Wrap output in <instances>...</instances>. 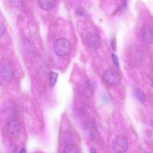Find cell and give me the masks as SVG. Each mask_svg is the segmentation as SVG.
Here are the masks:
<instances>
[{"label":"cell","mask_w":153,"mask_h":153,"mask_svg":"<svg viewBox=\"0 0 153 153\" xmlns=\"http://www.w3.org/2000/svg\"><path fill=\"white\" fill-rule=\"evenodd\" d=\"M55 53L58 56H64L68 54L71 50V45L66 39L61 38L57 40L53 45Z\"/></svg>","instance_id":"6da1fadb"},{"label":"cell","mask_w":153,"mask_h":153,"mask_svg":"<svg viewBox=\"0 0 153 153\" xmlns=\"http://www.w3.org/2000/svg\"><path fill=\"white\" fill-rule=\"evenodd\" d=\"M5 126L8 133L11 135H15L20 131L21 125L18 118L15 116H12L7 119Z\"/></svg>","instance_id":"7a4b0ae2"},{"label":"cell","mask_w":153,"mask_h":153,"mask_svg":"<svg viewBox=\"0 0 153 153\" xmlns=\"http://www.w3.org/2000/svg\"><path fill=\"white\" fill-rule=\"evenodd\" d=\"M104 81L110 85H114L119 81L120 77L118 73L114 70L109 69L105 71L102 75Z\"/></svg>","instance_id":"3957f363"},{"label":"cell","mask_w":153,"mask_h":153,"mask_svg":"<svg viewBox=\"0 0 153 153\" xmlns=\"http://www.w3.org/2000/svg\"><path fill=\"white\" fill-rule=\"evenodd\" d=\"M85 42L88 48L92 50H96L100 45V38L97 33H89L86 35Z\"/></svg>","instance_id":"277c9868"},{"label":"cell","mask_w":153,"mask_h":153,"mask_svg":"<svg viewBox=\"0 0 153 153\" xmlns=\"http://www.w3.org/2000/svg\"><path fill=\"white\" fill-rule=\"evenodd\" d=\"M112 149L116 153H125L127 150L128 145L126 140L123 137L116 138L112 143Z\"/></svg>","instance_id":"5b68a950"},{"label":"cell","mask_w":153,"mask_h":153,"mask_svg":"<svg viewBox=\"0 0 153 153\" xmlns=\"http://www.w3.org/2000/svg\"><path fill=\"white\" fill-rule=\"evenodd\" d=\"M0 76L4 81L8 82L12 78L13 72L10 66L7 64H3L0 66Z\"/></svg>","instance_id":"8992f818"},{"label":"cell","mask_w":153,"mask_h":153,"mask_svg":"<svg viewBox=\"0 0 153 153\" xmlns=\"http://www.w3.org/2000/svg\"><path fill=\"white\" fill-rule=\"evenodd\" d=\"M55 0H39L38 4L40 7L42 9L49 11L52 9L55 5Z\"/></svg>","instance_id":"52a82bcc"},{"label":"cell","mask_w":153,"mask_h":153,"mask_svg":"<svg viewBox=\"0 0 153 153\" xmlns=\"http://www.w3.org/2000/svg\"><path fill=\"white\" fill-rule=\"evenodd\" d=\"M134 95L137 99L140 102L144 103L146 100V96L144 92L139 88L134 89Z\"/></svg>","instance_id":"ba28073f"},{"label":"cell","mask_w":153,"mask_h":153,"mask_svg":"<svg viewBox=\"0 0 153 153\" xmlns=\"http://www.w3.org/2000/svg\"><path fill=\"white\" fill-rule=\"evenodd\" d=\"M58 76V74L55 72L51 71L50 75L49 85L50 87L53 88L56 82Z\"/></svg>","instance_id":"9c48e42d"},{"label":"cell","mask_w":153,"mask_h":153,"mask_svg":"<svg viewBox=\"0 0 153 153\" xmlns=\"http://www.w3.org/2000/svg\"><path fill=\"white\" fill-rule=\"evenodd\" d=\"M64 153H79L77 147L73 144L67 145L65 148Z\"/></svg>","instance_id":"30bf717a"},{"label":"cell","mask_w":153,"mask_h":153,"mask_svg":"<svg viewBox=\"0 0 153 153\" xmlns=\"http://www.w3.org/2000/svg\"><path fill=\"white\" fill-rule=\"evenodd\" d=\"M145 29L143 31V34L145 38L149 40L152 39L153 36V33L152 30L150 29L149 27H146L145 28Z\"/></svg>","instance_id":"8fae6325"},{"label":"cell","mask_w":153,"mask_h":153,"mask_svg":"<svg viewBox=\"0 0 153 153\" xmlns=\"http://www.w3.org/2000/svg\"><path fill=\"white\" fill-rule=\"evenodd\" d=\"M111 58L112 61L115 65L118 68L119 67V65L117 56L114 53H112Z\"/></svg>","instance_id":"7c38bea8"},{"label":"cell","mask_w":153,"mask_h":153,"mask_svg":"<svg viewBox=\"0 0 153 153\" xmlns=\"http://www.w3.org/2000/svg\"><path fill=\"white\" fill-rule=\"evenodd\" d=\"M111 47L112 50L115 52L116 50V41L115 38L113 39L111 42Z\"/></svg>","instance_id":"4fadbf2b"},{"label":"cell","mask_w":153,"mask_h":153,"mask_svg":"<svg viewBox=\"0 0 153 153\" xmlns=\"http://www.w3.org/2000/svg\"><path fill=\"white\" fill-rule=\"evenodd\" d=\"M6 29L3 24L1 23L0 24V36H3L4 34Z\"/></svg>","instance_id":"5bb4252c"},{"label":"cell","mask_w":153,"mask_h":153,"mask_svg":"<svg viewBox=\"0 0 153 153\" xmlns=\"http://www.w3.org/2000/svg\"><path fill=\"white\" fill-rule=\"evenodd\" d=\"M76 13L77 15L80 16H85L86 14L85 12L83 10H81V9L78 10L76 11Z\"/></svg>","instance_id":"9a60e30c"},{"label":"cell","mask_w":153,"mask_h":153,"mask_svg":"<svg viewBox=\"0 0 153 153\" xmlns=\"http://www.w3.org/2000/svg\"><path fill=\"white\" fill-rule=\"evenodd\" d=\"M19 153H26V150L25 148H23L19 151Z\"/></svg>","instance_id":"2e32d148"},{"label":"cell","mask_w":153,"mask_h":153,"mask_svg":"<svg viewBox=\"0 0 153 153\" xmlns=\"http://www.w3.org/2000/svg\"><path fill=\"white\" fill-rule=\"evenodd\" d=\"M90 153H97L95 151L93 148L90 149Z\"/></svg>","instance_id":"e0dca14e"},{"label":"cell","mask_w":153,"mask_h":153,"mask_svg":"<svg viewBox=\"0 0 153 153\" xmlns=\"http://www.w3.org/2000/svg\"><path fill=\"white\" fill-rule=\"evenodd\" d=\"M152 83H153V82H152Z\"/></svg>","instance_id":"ac0fdd59"}]
</instances>
